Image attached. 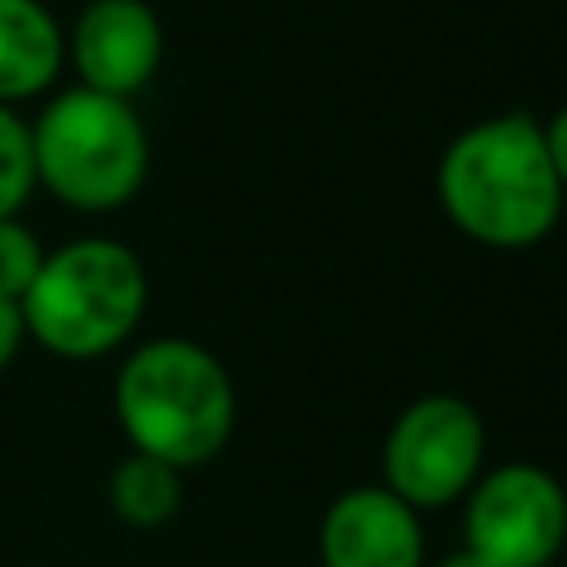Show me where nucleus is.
Segmentation results:
<instances>
[{
    "label": "nucleus",
    "instance_id": "obj_1",
    "mask_svg": "<svg viewBox=\"0 0 567 567\" xmlns=\"http://www.w3.org/2000/svg\"><path fill=\"white\" fill-rule=\"evenodd\" d=\"M563 195L545 128L523 111L461 128L439 159V204L447 221L487 248L540 244L558 226Z\"/></svg>",
    "mask_w": 567,
    "mask_h": 567
},
{
    "label": "nucleus",
    "instance_id": "obj_2",
    "mask_svg": "<svg viewBox=\"0 0 567 567\" xmlns=\"http://www.w3.org/2000/svg\"><path fill=\"white\" fill-rule=\"evenodd\" d=\"M115 421L133 452L195 470L235 430V385L213 350L186 337L137 346L115 372Z\"/></svg>",
    "mask_w": 567,
    "mask_h": 567
},
{
    "label": "nucleus",
    "instance_id": "obj_3",
    "mask_svg": "<svg viewBox=\"0 0 567 567\" xmlns=\"http://www.w3.org/2000/svg\"><path fill=\"white\" fill-rule=\"evenodd\" d=\"M18 310L27 337L49 354L71 363L102 359L133 337L146 310V270L128 244L84 235L44 252Z\"/></svg>",
    "mask_w": 567,
    "mask_h": 567
},
{
    "label": "nucleus",
    "instance_id": "obj_4",
    "mask_svg": "<svg viewBox=\"0 0 567 567\" xmlns=\"http://www.w3.org/2000/svg\"><path fill=\"white\" fill-rule=\"evenodd\" d=\"M31 164L35 182L66 208L106 213L142 190L151 142L128 97L80 84L58 93L31 124Z\"/></svg>",
    "mask_w": 567,
    "mask_h": 567
},
{
    "label": "nucleus",
    "instance_id": "obj_5",
    "mask_svg": "<svg viewBox=\"0 0 567 567\" xmlns=\"http://www.w3.org/2000/svg\"><path fill=\"white\" fill-rule=\"evenodd\" d=\"M483 416L456 394L412 399L385 430L381 474L416 514L456 505L483 474Z\"/></svg>",
    "mask_w": 567,
    "mask_h": 567
},
{
    "label": "nucleus",
    "instance_id": "obj_6",
    "mask_svg": "<svg viewBox=\"0 0 567 567\" xmlns=\"http://www.w3.org/2000/svg\"><path fill=\"white\" fill-rule=\"evenodd\" d=\"M567 540V492L532 465L505 461L465 492V549L487 567H545Z\"/></svg>",
    "mask_w": 567,
    "mask_h": 567
},
{
    "label": "nucleus",
    "instance_id": "obj_7",
    "mask_svg": "<svg viewBox=\"0 0 567 567\" xmlns=\"http://www.w3.org/2000/svg\"><path fill=\"white\" fill-rule=\"evenodd\" d=\"M323 567H425L421 514L385 483L346 487L319 518Z\"/></svg>",
    "mask_w": 567,
    "mask_h": 567
},
{
    "label": "nucleus",
    "instance_id": "obj_8",
    "mask_svg": "<svg viewBox=\"0 0 567 567\" xmlns=\"http://www.w3.org/2000/svg\"><path fill=\"white\" fill-rule=\"evenodd\" d=\"M66 53L84 89L133 97L159 71L164 31L146 0H93L75 18Z\"/></svg>",
    "mask_w": 567,
    "mask_h": 567
},
{
    "label": "nucleus",
    "instance_id": "obj_9",
    "mask_svg": "<svg viewBox=\"0 0 567 567\" xmlns=\"http://www.w3.org/2000/svg\"><path fill=\"white\" fill-rule=\"evenodd\" d=\"M66 40L40 0H0V102L35 97L62 71Z\"/></svg>",
    "mask_w": 567,
    "mask_h": 567
},
{
    "label": "nucleus",
    "instance_id": "obj_10",
    "mask_svg": "<svg viewBox=\"0 0 567 567\" xmlns=\"http://www.w3.org/2000/svg\"><path fill=\"white\" fill-rule=\"evenodd\" d=\"M106 501L120 523L137 532H155L182 509V470L146 452H128L106 474Z\"/></svg>",
    "mask_w": 567,
    "mask_h": 567
},
{
    "label": "nucleus",
    "instance_id": "obj_11",
    "mask_svg": "<svg viewBox=\"0 0 567 567\" xmlns=\"http://www.w3.org/2000/svg\"><path fill=\"white\" fill-rule=\"evenodd\" d=\"M35 186L31 164V124L13 115V106L0 102V217H18Z\"/></svg>",
    "mask_w": 567,
    "mask_h": 567
},
{
    "label": "nucleus",
    "instance_id": "obj_12",
    "mask_svg": "<svg viewBox=\"0 0 567 567\" xmlns=\"http://www.w3.org/2000/svg\"><path fill=\"white\" fill-rule=\"evenodd\" d=\"M44 248L35 239L31 226H22L18 217H0V297L4 301H22L31 279L40 275Z\"/></svg>",
    "mask_w": 567,
    "mask_h": 567
},
{
    "label": "nucleus",
    "instance_id": "obj_13",
    "mask_svg": "<svg viewBox=\"0 0 567 567\" xmlns=\"http://www.w3.org/2000/svg\"><path fill=\"white\" fill-rule=\"evenodd\" d=\"M22 341H27L22 310H18V301H4V297H0V372H4V368L18 359Z\"/></svg>",
    "mask_w": 567,
    "mask_h": 567
},
{
    "label": "nucleus",
    "instance_id": "obj_14",
    "mask_svg": "<svg viewBox=\"0 0 567 567\" xmlns=\"http://www.w3.org/2000/svg\"><path fill=\"white\" fill-rule=\"evenodd\" d=\"M545 128V151H549V164H554V173H558V186L567 190V111H558L549 124H540Z\"/></svg>",
    "mask_w": 567,
    "mask_h": 567
},
{
    "label": "nucleus",
    "instance_id": "obj_15",
    "mask_svg": "<svg viewBox=\"0 0 567 567\" xmlns=\"http://www.w3.org/2000/svg\"><path fill=\"white\" fill-rule=\"evenodd\" d=\"M434 567H487V563H483V558H478L474 549H465V545H461V549H452V554H443V558H439Z\"/></svg>",
    "mask_w": 567,
    "mask_h": 567
},
{
    "label": "nucleus",
    "instance_id": "obj_16",
    "mask_svg": "<svg viewBox=\"0 0 567 567\" xmlns=\"http://www.w3.org/2000/svg\"><path fill=\"white\" fill-rule=\"evenodd\" d=\"M545 567H558V563H545Z\"/></svg>",
    "mask_w": 567,
    "mask_h": 567
}]
</instances>
